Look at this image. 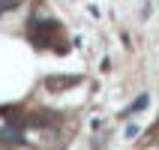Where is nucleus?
<instances>
[{
  "instance_id": "f257e3e1",
  "label": "nucleus",
  "mask_w": 159,
  "mask_h": 150,
  "mask_svg": "<svg viewBox=\"0 0 159 150\" xmlns=\"http://www.w3.org/2000/svg\"><path fill=\"white\" fill-rule=\"evenodd\" d=\"M72 81H78V78H75V75H69V78H48L45 84L54 87V90H60V87H66V84H72Z\"/></svg>"
},
{
  "instance_id": "f03ea898",
  "label": "nucleus",
  "mask_w": 159,
  "mask_h": 150,
  "mask_svg": "<svg viewBox=\"0 0 159 150\" xmlns=\"http://www.w3.org/2000/svg\"><path fill=\"white\" fill-rule=\"evenodd\" d=\"M144 105H147V96H138V102H135L129 111H138V108H144Z\"/></svg>"
}]
</instances>
